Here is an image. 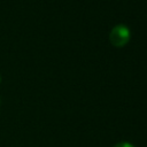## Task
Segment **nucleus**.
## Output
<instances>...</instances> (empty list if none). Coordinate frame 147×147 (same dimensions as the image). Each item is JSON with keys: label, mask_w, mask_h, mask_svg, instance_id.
I'll use <instances>...</instances> for the list:
<instances>
[{"label": "nucleus", "mask_w": 147, "mask_h": 147, "mask_svg": "<svg viewBox=\"0 0 147 147\" xmlns=\"http://www.w3.org/2000/svg\"><path fill=\"white\" fill-rule=\"evenodd\" d=\"M0 105H1V101H0Z\"/></svg>", "instance_id": "obj_4"}, {"label": "nucleus", "mask_w": 147, "mask_h": 147, "mask_svg": "<svg viewBox=\"0 0 147 147\" xmlns=\"http://www.w3.org/2000/svg\"><path fill=\"white\" fill-rule=\"evenodd\" d=\"M131 39V31L124 24L115 25L109 32V41L115 47H124Z\"/></svg>", "instance_id": "obj_1"}, {"label": "nucleus", "mask_w": 147, "mask_h": 147, "mask_svg": "<svg viewBox=\"0 0 147 147\" xmlns=\"http://www.w3.org/2000/svg\"><path fill=\"white\" fill-rule=\"evenodd\" d=\"M113 147H134L132 144H130V142H127V141H121V142H118V144H116L115 146H113Z\"/></svg>", "instance_id": "obj_2"}, {"label": "nucleus", "mask_w": 147, "mask_h": 147, "mask_svg": "<svg viewBox=\"0 0 147 147\" xmlns=\"http://www.w3.org/2000/svg\"><path fill=\"white\" fill-rule=\"evenodd\" d=\"M0 83H1V76H0Z\"/></svg>", "instance_id": "obj_3"}]
</instances>
